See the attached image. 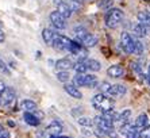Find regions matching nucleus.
<instances>
[{
  "instance_id": "obj_24",
  "label": "nucleus",
  "mask_w": 150,
  "mask_h": 138,
  "mask_svg": "<svg viewBox=\"0 0 150 138\" xmlns=\"http://www.w3.org/2000/svg\"><path fill=\"white\" fill-rule=\"evenodd\" d=\"M84 46H87V48H92V46H95L96 43H98V38L95 37V35L92 34H88L85 38H84V41L81 42Z\"/></svg>"
},
{
  "instance_id": "obj_45",
  "label": "nucleus",
  "mask_w": 150,
  "mask_h": 138,
  "mask_svg": "<svg viewBox=\"0 0 150 138\" xmlns=\"http://www.w3.org/2000/svg\"><path fill=\"white\" fill-rule=\"evenodd\" d=\"M61 138H69V137H61Z\"/></svg>"
},
{
  "instance_id": "obj_12",
  "label": "nucleus",
  "mask_w": 150,
  "mask_h": 138,
  "mask_svg": "<svg viewBox=\"0 0 150 138\" xmlns=\"http://www.w3.org/2000/svg\"><path fill=\"white\" fill-rule=\"evenodd\" d=\"M73 65L74 64L69 58H61L56 62V68L58 69V72L59 70H69L70 68H73Z\"/></svg>"
},
{
  "instance_id": "obj_25",
  "label": "nucleus",
  "mask_w": 150,
  "mask_h": 138,
  "mask_svg": "<svg viewBox=\"0 0 150 138\" xmlns=\"http://www.w3.org/2000/svg\"><path fill=\"white\" fill-rule=\"evenodd\" d=\"M131 115H133L131 110H129V108H126V110H123L122 112L119 114L118 121L120 122V123H126V122H130V118H131Z\"/></svg>"
},
{
  "instance_id": "obj_14",
  "label": "nucleus",
  "mask_w": 150,
  "mask_h": 138,
  "mask_svg": "<svg viewBox=\"0 0 150 138\" xmlns=\"http://www.w3.org/2000/svg\"><path fill=\"white\" fill-rule=\"evenodd\" d=\"M21 108L25 111V112H34V111L37 110V103L30 99H25L21 102Z\"/></svg>"
},
{
  "instance_id": "obj_8",
  "label": "nucleus",
  "mask_w": 150,
  "mask_h": 138,
  "mask_svg": "<svg viewBox=\"0 0 150 138\" xmlns=\"http://www.w3.org/2000/svg\"><path fill=\"white\" fill-rule=\"evenodd\" d=\"M57 12L65 19H69L73 14V11L70 8V4L67 3V1H58L57 3Z\"/></svg>"
},
{
  "instance_id": "obj_11",
  "label": "nucleus",
  "mask_w": 150,
  "mask_h": 138,
  "mask_svg": "<svg viewBox=\"0 0 150 138\" xmlns=\"http://www.w3.org/2000/svg\"><path fill=\"white\" fill-rule=\"evenodd\" d=\"M107 75L110 77H114V79H119L125 75V68L120 65H112L107 69Z\"/></svg>"
},
{
  "instance_id": "obj_40",
  "label": "nucleus",
  "mask_w": 150,
  "mask_h": 138,
  "mask_svg": "<svg viewBox=\"0 0 150 138\" xmlns=\"http://www.w3.org/2000/svg\"><path fill=\"white\" fill-rule=\"evenodd\" d=\"M4 39H6V34H4V31L1 30V27H0V43L4 42Z\"/></svg>"
},
{
  "instance_id": "obj_15",
  "label": "nucleus",
  "mask_w": 150,
  "mask_h": 138,
  "mask_svg": "<svg viewBox=\"0 0 150 138\" xmlns=\"http://www.w3.org/2000/svg\"><path fill=\"white\" fill-rule=\"evenodd\" d=\"M23 118H25L26 123L30 124V126H39V123H41V119L37 115L33 114V112H25Z\"/></svg>"
},
{
  "instance_id": "obj_36",
  "label": "nucleus",
  "mask_w": 150,
  "mask_h": 138,
  "mask_svg": "<svg viewBox=\"0 0 150 138\" xmlns=\"http://www.w3.org/2000/svg\"><path fill=\"white\" fill-rule=\"evenodd\" d=\"M139 138H150V124L139 130Z\"/></svg>"
},
{
  "instance_id": "obj_20",
  "label": "nucleus",
  "mask_w": 150,
  "mask_h": 138,
  "mask_svg": "<svg viewBox=\"0 0 150 138\" xmlns=\"http://www.w3.org/2000/svg\"><path fill=\"white\" fill-rule=\"evenodd\" d=\"M101 118H104L105 121H110V122H116L118 121V118H119V114L116 112L115 110H110V111H105V112H101L100 115Z\"/></svg>"
},
{
  "instance_id": "obj_43",
  "label": "nucleus",
  "mask_w": 150,
  "mask_h": 138,
  "mask_svg": "<svg viewBox=\"0 0 150 138\" xmlns=\"http://www.w3.org/2000/svg\"><path fill=\"white\" fill-rule=\"evenodd\" d=\"M50 138H57V135H50Z\"/></svg>"
},
{
  "instance_id": "obj_5",
  "label": "nucleus",
  "mask_w": 150,
  "mask_h": 138,
  "mask_svg": "<svg viewBox=\"0 0 150 138\" xmlns=\"http://www.w3.org/2000/svg\"><path fill=\"white\" fill-rule=\"evenodd\" d=\"M93 124H96L99 130H101L105 135H108L111 131H114V123H112V122H110V121H105L104 118H101L100 115L95 117Z\"/></svg>"
},
{
  "instance_id": "obj_44",
  "label": "nucleus",
  "mask_w": 150,
  "mask_h": 138,
  "mask_svg": "<svg viewBox=\"0 0 150 138\" xmlns=\"http://www.w3.org/2000/svg\"><path fill=\"white\" fill-rule=\"evenodd\" d=\"M1 130H3V126H1V124H0V131H1Z\"/></svg>"
},
{
  "instance_id": "obj_38",
  "label": "nucleus",
  "mask_w": 150,
  "mask_h": 138,
  "mask_svg": "<svg viewBox=\"0 0 150 138\" xmlns=\"http://www.w3.org/2000/svg\"><path fill=\"white\" fill-rule=\"evenodd\" d=\"M0 138H11V134H10V131H7V130H1L0 131Z\"/></svg>"
},
{
  "instance_id": "obj_23",
  "label": "nucleus",
  "mask_w": 150,
  "mask_h": 138,
  "mask_svg": "<svg viewBox=\"0 0 150 138\" xmlns=\"http://www.w3.org/2000/svg\"><path fill=\"white\" fill-rule=\"evenodd\" d=\"M99 85L98 77L95 75H85V87L88 88H95V87Z\"/></svg>"
},
{
  "instance_id": "obj_26",
  "label": "nucleus",
  "mask_w": 150,
  "mask_h": 138,
  "mask_svg": "<svg viewBox=\"0 0 150 138\" xmlns=\"http://www.w3.org/2000/svg\"><path fill=\"white\" fill-rule=\"evenodd\" d=\"M73 69L76 70V75H85V72L88 70L85 61H77V64L73 65Z\"/></svg>"
},
{
  "instance_id": "obj_7",
  "label": "nucleus",
  "mask_w": 150,
  "mask_h": 138,
  "mask_svg": "<svg viewBox=\"0 0 150 138\" xmlns=\"http://www.w3.org/2000/svg\"><path fill=\"white\" fill-rule=\"evenodd\" d=\"M67 19L62 18L61 15L57 12V11H53L52 14H50V22L57 30H64V28L67 27Z\"/></svg>"
},
{
  "instance_id": "obj_6",
  "label": "nucleus",
  "mask_w": 150,
  "mask_h": 138,
  "mask_svg": "<svg viewBox=\"0 0 150 138\" xmlns=\"http://www.w3.org/2000/svg\"><path fill=\"white\" fill-rule=\"evenodd\" d=\"M120 45H122L123 50L127 54H133L134 53V38L129 33H122V35H120Z\"/></svg>"
},
{
  "instance_id": "obj_29",
  "label": "nucleus",
  "mask_w": 150,
  "mask_h": 138,
  "mask_svg": "<svg viewBox=\"0 0 150 138\" xmlns=\"http://www.w3.org/2000/svg\"><path fill=\"white\" fill-rule=\"evenodd\" d=\"M73 84L79 88V87H85V75H76L73 79Z\"/></svg>"
},
{
  "instance_id": "obj_28",
  "label": "nucleus",
  "mask_w": 150,
  "mask_h": 138,
  "mask_svg": "<svg viewBox=\"0 0 150 138\" xmlns=\"http://www.w3.org/2000/svg\"><path fill=\"white\" fill-rule=\"evenodd\" d=\"M77 122H79V124L84 126V127H91L92 124H93V119H91V118H88V117H80L77 119Z\"/></svg>"
},
{
  "instance_id": "obj_42",
  "label": "nucleus",
  "mask_w": 150,
  "mask_h": 138,
  "mask_svg": "<svg viewBox=\"0 0 150 138\" xmlns=\"http://www.w3.org/2000/svg\"><path fill=\"white\" fill-rule=\"evenodd\" d=\"M3 88H6V87H4V84H3V81H0V91L3 90Z\"/></svg>"
},
{
  "instance_id": "obj_21",
  "label": "nucleus",
  "mask_w": 150,
  "mask_h": 138,
  "mask_svg": "<svg viewBox=\"0 0 150 138\" xmlns=\"http://www.w3.org/2000/svg\"><path fill=\"white\" fill-rule=\"evenodd\" d=\"M85 65H87V69H89L92 72H99L101 69V64L98 60H85Z\"/></svg>"
},
{
  "instance_id": "obj_17",
  "label": "nucleus",
  "mask_w": 150,
  "mask_h": 138,
  "mask_svg": "<svg viewBox=\"0 0 150 138\" xmlns=\"http://www.w3.org/2000/svg\"><path fill=\"white\" fill-rule=\"evenodd\" d=\"M147 124H149V117H147L146 114H141L139 117L135 119V123H134V126H135L137 129H143L146 127Z\"/></svg>"
},
{
  "instance_id": "obj_9",
  "label": "nucleus",
  "mask_w": 150,
  "mask_h": 138,
  "mask_svg": "<svg viewBox=\"0 0 150 138\" xmlns=\"http://www.w3.org/2000/svg\"><path fill=\"white\" fill-rule=\"evenodd\" d=\"M126 92H127V90H126L125 85H122V84H114V85H111V88H110L108 96H110V97L123 96Z\"/></svg>"
},
{
  "instance_id": "obj_33",
  "label": "nucleus",
  "mask_w": 150,
  "mask_h": 138,
  "mask_svg": "<svg viewBox=\"0 0 150 138\" xmlns=\"http://www.w3.org/2000/svg\"><path fill=\"white\" fill-rule=\"evenodd\" d=\"M112 4H114V1H112V0H100L99 7L103 8V10H107V11H108L110 8H112Z\"/></svg>"
},
{
  "instance_id": "obj_37",
  "label": "nucleus",
  "mask_w": 150,
  "mask_h": 138,
  "mask_svg": "<svg viewBox=\"0 0 150 138\" xmlns=\"http://www.w3.org/2000/svg\"><path fill=\"white\" fill-rule=\"evenodd\" d=\"M93 134L96 135V137H98V138H105V137H107V135H105V134H104V133H103V131H101V130H99V129H96V130L93 131Z\"/></svg>"
},
{
  "instance_id": "obj_39",
  "label": "nucleus",
  "mask_w": 150,
  "mask_h": 138,
  "mask_svg": "<svg viewBox=\"0 0 150 138\" xmlns=\"http://www.w3.org/2000/svg\"><path fill=\"white\" fill-rule=\"evenodd\" d=\"M131 68L135 69V70H137L138 73L142 72V69H141V66H139V64H138V62H133V64H131Z\"/></svg>"
},
{
  "instance_id": "obj_16",
  "label": "nucleus",
  "mask_w": 150,
  "mask_h": 138,
  "mask_svg": "<svg viewBox=\"0 0 150 138\" xmlns=\"http://www.w3.org/2000/svg\"><path fill=\"white\" fill-rule=\"evenodd\" d=\"M133 33L135 34V37H138V38H142V37H146L147 33H149V28L146 27V26H143V24L138 23L134 26L133 28Z\"/></svg>"
},
{
  "instance_id": "obj_32",
  "label": "nucleus",
  "mask_w": 150,
  "mask_h": 138,
  "mask_svg": "<svg viewBox=\"0 0 150 138\" xmlns=\"http://www.w3.org/2000/svg\"><path fill=\"white\" fill-rule=\"evenodd\" d=\"M134 53H135V54H142L143 53L142 42H141L139 39H135V38H134Z\"/></svg>"
},
{
  "instance_id": "obj_2",
  "label": "nucleus",
  "mask_w": 150,
  "mask_h": 138,
  "mask_svg": "<svg viewBox=\"0 0 150 138\" xmlns=\"http://www.w3.org/2000/svg\"><path fill=\"white\" fill-rule=\"evenodd\" d=\"M122 19H123V12L119 8H110L105 12V16H104L105 24L110 28H116L119 26V23L122 22Z\"/></svg>"
},
{
  "instance_id": "obj_3",
  "label": "nucleus",
  "mask_w": 150,
  "mask_h": 138,
  "mask_svg": "<svg viewBox=\"0 0 150 138\" xmlns=\"http://www.w3.org/2000/svg\"><path fill=\"white\" fill-rule=\"evenodd\" d=\"M15 103V91L14 88L6 87L0 91V107H8Z\"/></svg>"
},
{
  "instance_id": "obj_18",
  "label": "nucleus",
  "mask_w": 150,
  "mask_h": 138,
  "mask_svg": "<svg viewBox=\"0 0 150 138\" xmlns=\"http://www.w3.org/2000/svg\"><path fill=\"white\" fill-rule=\"evenodd\" d=\"M54 37H56V33H54L52 28H43V31H42V38H43V41H45L47 45H52Z\"/></svg>"
},
{
  "instance_id": "obj_19",
  "label": "nucleus",
  "mask_w": 150,
  "mask_h": 138,
  "mask_svg": "<svg viewBox=\"0 0 150 138\" xmlns=\"http://www.w3.org/2000/svg\"><path fill=\"white\" fill-rule=\"evenodd\" d=\"M89 34L87 31V28H84V27H81V26H79V27H74V35H76V41L77 42H83L84 41V38L87 37V35Z\"/></svg>"
},
{
  "instance_id": "obj_30",
  "label": "nucleus",
  "mask_w": 150,
  "mask_h": 138,
  "mask_svg": "<svg viewBox=\"0 0 150 138\" xmlns=\"http://www.w3.org/2000/svg\"><path fill=\"white\" fill-rule=\"evenodd\" d=\"M133 127H134V124L131 123V122H126V123H122V124H120V129H119V131H120V134L126 135Z\"/></svg>"
},
{
  "instance_id": "obj_31",
  "label": "nucleus",
  "mask_w": 150,
  "mask_h": 138,
  "mask_svg": "<svg viewBox=\"0 0 150 138\" xmlns=\"http://www.w3.org/2000/svg\"><path fill=\"white\" fill-rule=\"evenodd\" d=\"M110 88H111V84L107 83V81H101L99 84V90H100V93H104L108 96V92H110Z\"/></svg>"
},
{
  "instance_id": "obj_1",
  "label": "nucleus",
  "mask_w": 150,
  "mask_h": 138,
  "mask_svg": "<svg viewBox=\"0 0 150 138\" xmlns=\"http://www.w3.org/2000/svg\"><path fill=\"white\" fill-rule=\"evenodd\" d=\"M92 106L100 112H105V111L114 110V99L104 93H96L92 97Z\"/></svg>"
},
{
  "instance_id": "obj_27",
  "label": "nucleus",
  "mask_w": 150,
  "mask_h": 138,
  "mask_svg": "<svg viewBox=\"0 0 150 138\" xmlns=\"http://www.w3.org/2000/svg\"><path fill=\"white\" fill-rule=\"evenodd\" d=\"M69 79H70V75L68 70H59V72H57V80L61 81V83L67 84L69 81Z\"/></svg>"
},
{
  "instance_id": "obj_4",
  "label": "nucleus",
  "mask_w": 150,
  "mask_h": 138,
  "mask_svg": "<svg viewBox=\"0 0 150 138\" xmlns=\"http://www.w3.org/2000/svg\"><path fill=\"white\" fill-rule=\"evenodd\" d=\"M52 46L56 50H68V52H70V49H72V39H69L65 35L56 34V37H54V39L52 42Z\"/></svg>"
},
{
  "instance_id": "obj_10",
  "label": "nucleus",
  "mask_w": 150,
  "mask_h": 138,
  "mask_svg": "<svg viewBox=\"0 0 150 138\" xmlns=\"http://www.w3.org/2000/svg\"><path fill=\"white\" fill-rule=\"evenodd\" d=\"M64 90H65V92H67L68 95H70V96L74 97V99H81V97H83V93L80 92V90H79L74 84L67 83L64 85Z\"/></svg>"
},
{
  "instance_id": "obj_22",
  "label": "nucleus",
  "mask_w": 150,
  "mask_h": 138,
  "mask_svg": "<svg viewBox=\"0 0 150 138\" xmlns=\"http://www.w3.org/2000/svg\"><path fill=\"white\" fill-rule=\"evenodd\" d=\"M137 18H138V21H139L141 24H143V26H146V27H150V12H138V15H137Z\"/></svg>"
},
{
  "instance_id": "obj_35",
  "label": "nucleus",
  "mask_w": 150,
  "mask_h": 138,
  "mask_svg": "<svg viewBox=\"0 0 150 138\" xmlns=\"http://www.w3.org/2000/svg\"><path fill=\"white\" fill-rule=\"evenodd\" d=\"M0 73H3V75H10V69H8L7 64L3 61L1 55H0Z\"/></svg>"
},
{
  "instance_id": "obj_13",
  "label": "nucleus",
  "mask_w": 150,
  "mask_h": 138,
  "mask_svg": "<svg viewBox=\"0 0 150 138\" xmlns=\"http://www.w3.org/2000/svg\"><path fill=\"white\" fill-rule=\"evenodd\" d=\"M46 131H47L50 135H58L59 133L62 131V124L59 123L58 121H53L52 123L46 127Z\"/></svg>"
},
{
  "instance_id": "obj_41",
  "label": "nucleus",
  "mask_w": 150,
  "mask_h": 138,
  "mask_svg": "<svg viewBox=\"0 0 150 138\" xmlns=\"http://www.w3.org/2000/svg\"><path fill=\"white\" fill-rule=\"evenodd\" d=\"M146 80L149 81V84H150V65H149V68H147V76H146Z\"/></svg>"
},
{
  "instance_id": "obj_34",
  "label": "nucleus",
  "mask_w": 150,
  "mask_h": 138,
  "mask_svg": "<svg viewBox=\"0 0 150 138\" xmlns=\"http://www.w3.org/2000/svg\"><path fill=\"white\" fill-rule=\"evenodd\" d=\"M125 137L126 138H139V129H137L135 126H134V127L131 129Z\"/></svg>"
}]
</instances>
